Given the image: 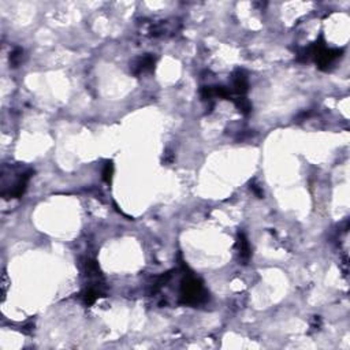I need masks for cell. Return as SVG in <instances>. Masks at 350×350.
Listing matches in <instances>:
<instances>
[{"mask_svg": "<svg viewBox=\"0 0 350 350\" xmlns=\"http://www.w3.org/2000/svg\"><path fill=\"white\" fill-rule=\"evenodd\" d=\"M156 65V57L153 55H144V56H140L137 59L130 63V71L134 74L135 77H139L141 74H145L148 71H152L155 69Z\"/></svg>", "mask_w": 350, "mask_h": 350, "instance_id": "cell-3", "label": "cell"}, {"mask_svg": "<svg viewBox=\"0 0 350 350\" xmlns=\"http://www.w3.org/2000/svg\"><path fill=\"white\" fill-rule=\"evenodd\" d=\"M112 174H114V164H112V162H107L104 168H103V179L106 182H111Z\"/></svg>", "mask_w": 350, "mask_h": 350, "instance_id": "cell-8", "label": "cell"}, {"mask_svg": "<svg viewBox=\"0 0 350 350\" xmlns=\"http://www.w3.org/2000/svg\"><path fill=\"white\" fill-rule=\"evenodd\" d=\"M181 25L177 21H160L159 24H151L148 28V33L152 37L170 36L178 32Z\"/></svg>", "mask_w": 350, "mask_h": 350, "instance_id": "cell-2", "label": "cell"}, {"mask_svg": "<svg viewBox=\"0 0 350 350\" xmlns=\"http://www.w3.org/2000/svg\"><path fill=\"white\" fill-rule=\"evenodd\" d=\"M231 100L234 102L236 107L242 112V114L248 115L249 112H250V110H252V104H250V102H249L245 96H238V98L231 99Z\"/></svg>", "mask_w": 350, "mask_h": 350, "instance_id": "cell-6", "label": "cell"}, {"mask_svg": "<svg viewBox=\"0 0 350 350\" xmlns=\"http://www.w3.org/2000/svg\"><path fill=\"white\" fill-rule=\"evenodd\" d=\"M22 56H24V51L21 48H15L11 52V55H10V63H11L14 67H16V66L22 62Z\"/></svg>", "mask_w": 350, "mask_h": 350, "instance_id": "cell-7", "label": "cell"}, {"mask_svg": "<svg viewBox=\"0 0 350 350\" xmlns=\"http://www.w3.org/2000/svg\"><path fill=\"white\" fill-rule=\"evenodd\" d=\"M231 84H232V92L237 93L238 96H245V93L248 92L249 81L246 77V73L244 70H236L231 75Z\"/></svg>", "mask_w": 350, "mask_h": 350, "instance_id": "cell-4", "label": "cell"}, {"mask_svg": "<svg viewBox=\"0 0 350 350\" xmlns=\"http://www.w3.org/2000/svg\"><path fill=\"white\" fill-rule=\"evenodd\" d=\"M179 300L183 305H200L207 300L203 283L193 275H187L181 283Z\"/></svg>", "mask_w": 350, "mask_h": 350, "instance_id": "cell-1", "label": "cell"}, {"mask_svg": "<svg viewBox=\"0 0 350 350\" xmlns=\"http://www.w3.org/2000/svg\"><path fill=\"white\" fill-rule=\"evenodd\" d=\"M237 248L240 253V259L244 261H248L250 259V245L246 240L244 232H238V240H237Z\"/></svg>", "mask_w": 350, "mask_h": 350, "instance_id": "cell-5", "label": "cell"}]
</instances>
